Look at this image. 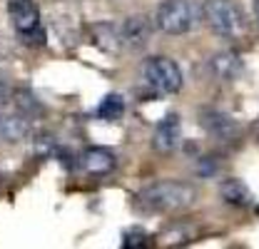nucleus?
<instances>
[{
  "instance_id": "1",
  "label": "nucleus",
  "mask_w": 259,
  "mask_h": 249,
  "mask_svg": "<svg viewBox=\"0 0 259 249\" xmlns=\"http://www.w3.org/2000/svg\"><path fill=\"white\" fill-rule=\"evenodd\" d=\"M197 199V189L180 180H162L142 187L135 194V207L142 215H172L192 207Z\"/></svg>"
},
{
  "instance_id": "2",
  "label": "nucleus",
  "mask_w": 259,
  "mask_h": 249,
  "mask_svg": "<svg viewBox=\"0 0 259 249\" xmlns=\"http://www.w3.org/2000/svg\"><path fill=\"white\" fill-rule=\"evenodd\" d=\"M204 20L199 0H164L155 13V25L167 35H185Z\"/></svg>"
},
{
  "instance_id": "3",
  "label": "nucleus",
  "mask_w": 259,
  "mask_h": 249,
  "mask_svg": "<svg viewBox=\"0 0 259 249\" xmlns=\"http://www.w3.org/2000/svg\"><path fill=\"white\" fill-rule=\"evenodd\" d=\"M202 13H204V23L212 28V32L227 40L239 37L247 28L244 13L234 0H202Z\"/></svg>"
},
{
  "instance_id": "4",
  "label": "nucleus",
  "mask_w": 259,
  "mask_h": 249,
  "mask_svg": "<svg viewBox=\"0 0 259 249\" xmlns=\"http://www.w3.org/2000/svg\"><path fill=\"white\" fill-rule=\"evenodd\" d=\"M8 13H10V20H13L18 37L25 45H32V48L45 45L42 18H40V10L32 0H8Z\"/></svg>"
},
{
  "instance_id": "5",
  "label": "nucleus",
  "mask_w": 259,
  "mask_h": 249,
  "mask_svg": "<svg viewBox=\"0 0 259 249\" xmlns=\"http://www.w3.org/2000/svg\"><path fill=\"white\" fill-rule=\"evenodd\" d=\"M142 77L147 80L150 88L167 95L180 93L182 85H185V75H182L180 65L172 58H164V55H152L142 62Z\"/></svg>"
},
{
  "instance_id": "6",
  "label": "nucleus",
  "mask_w": 259,
  "mask_h": 249,
  "mask_svg": "<svg viewBox=\"0 0 259 249\" xmlns=\"http://www.w3.org/2000/svg\"><path fill=\"white\" fill-rule=\"evenodd\" d=\"M199 124H202L204 132H207L212 140H217V142H234V140L242 135L239 122H237L232 115H227L222 110H214V107H204V110L199 112Z\"/></svg>"
},
{
  "instance_id": "7",
  "label": "nucleus",
  "mask_w": 259,
  "mask_h": 249,
  "mask_svg": "<svg viewBox=\"0 0 259 249\" xmlns=\"http://www.w3.org/2000/svg\"><path fill=\"white\" fill-rule=\"evenodd\" d=\"M182 142V117L177 112H167L162 117L157 127H155V135H152V145L157 152H175Z\"/></svg>"
},
{
  "instance_id": "8",
  "label": "nucleus",
  "mask_w": 259,
  "mask_h": 249,
  "mask_svg": "<svg viewBox=\"0 0 259 249\" xmlns=\"http://www.w3.org/2000/svg\"><path fill=\"white\" fill-rule=\"evenodd\" d=\"M152 37V23L147 20V15H130L122 20L120 25V40L132 48V50H140L150 43Z\"/></svg>"
},
{
  "instance_id": "9",
  "label": "nucleus",
  "mask_w": 259,
  "mask_h": 249,
  "mask_svg": "<svg viewBox=\"0 0 259 249\" xmlns=\"http://www.w3.org/2000/svg\"><path fill=\"white\" fill-rule=\"evenodd\" d=\"M209 70H212V75L217 80L234 82L244 72V62H242V58L234 50H222V53H217V55L209 58Z\"/></svg>"
},
{
  "instance_id": "10",
  "label": "nucleus",
  "mask_w": 259,
  "mask_h": 249,
  "mask_svg": "<svg viewBox=\"0 0 259 249\" xmlns=\"http://www.w3.org/2000/svg\"><path fill=\"white\" fill-rule=\"evenodd\" d=\"M220 197L232 207H249L252 204V189L244 185L239 177H227L220 182Z\"/></svg>"
},
{
  "instance_id": "11",
  "label": "nucleus",
  "mask_w": 259,
  "mask_h": 249,
  "mask_svg": "<svg viewBox=\"0 0 259 249\" xmlns=\"http://www.w3.org/2000/svg\"><path fill=\"white\" fill-rule=\"evenodd\" d=\"M82 167L90 172V175H107L117 167V159L110 150L105 147H90L85 155H82Z\"/></svg>"
},
{
  "instance_id": "12",
  "label": "nucleus",
  "mask_w": 259,
  "mask_h": 249,
  "mask_svg": "<svg viewBox=\"0 0 259 249\" xmlns=\"http://www.w3.org/2000/svg\"><path fill=\"white\" fill-rule=\"evenodd\" d=\"M28 132H30V124L23 115H13V112L0 110V140L3 142H18Z\"/></svg>"
},
{
  "instance_id": "13",
  "label": "nucleus",
  "mask_w": 259,
  "mask_h": 249,
  "mask_svg": "<svg viewBox=\"0 0 259 249\" xmlns=\"http://www.w3.org/2000/svg\"><path fill=\"white\" fill-rule=\"evenodd\" d=\"M122 112H125V100H122V95H105L102 100H100V105H97V117L100 120H105V122H117L120 117H122Z\"/></svg>"
},
{
  "instance_id": "14",
  "label": "nucleus",
  "mask_w": 259,
  "mask_h": 249,
  "mask_svg": "<svg viewBox=\"0 0 259 249\" xmlns=\"http://www.w3.org/2000/svg\"><path fill=\"white\" fill-rule=\"evenodd\" d=\"M8 97H10V90H8V85H5V80L0 77V105H3V102H5Z\"/></svg>"
},
{
  "instance_id": "15",
  "label": "nucleus",
  "mask_w": 259,
  "mask_h": 249,
  "mask_svg": "<svg viewBox=\"0 0 259 249\" xmlns=\"http://www.w3.org/2000/svg\"><path fill=\"white\" fill-rule=\"evenodd\" d=\"M254 13H257V23H259V0H254Z\"/></svg>"
}]
</instances>
